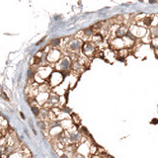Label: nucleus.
<instances>
[{"label": "nucleus", "instance_id": "1", "mask_svg": "<svg viewBox=\"0 0 158 158\" xmlns=\"http://www.w3.org/2000/svg\"><path fill=\"white\" fill-rule=\"evenodd\" d=\"M82 54L86 57H91L96 56L97 54V45L94 44L93 42H85L83 43L82 47H81Z\"/></svg>", "mask_w": 158, "mask_h": 158}, {"label": "nucleus", "instance_id": "2", "mask_svg": "<svg viewBox=\"0 0 158 158\" xmlns=\"http://www.w3.org/2000/svg\"><path fill=\"white\" fill-rule=\"evenodd\" d=\"M71 65H72V61H71L70 57H65L59 59V61H57V70L61 71V72H68L71 69Z\"/></svg>", "mask_w": 158, "mask_h": 158}, {"label": "nucleus", "instance_id": "3", "mask_svg": "<svg viewBox=\"0 0 158 158\" xmlns=\"http://www.w3.org/2000/svg\"><path fill=\"white\" fill-rule=\"evenodd\" d=\"M129 32L134 35L136 39H138V38L141 39L148 33V30L145 27H142L139 25H133L129 27Z\"/></svg>", "mask_w": 158, "mask_h": 158}, {"label": "nucleus", "instance_id": "4", "mask_svg": "<svg viewBox=\"0 0 158 158\" xmlns=\"http://www.w3.org/2000/svg\"><path fill=\"white\" fill-rule=\"evenodd\" d=\"M82 45H83L82 40L75 38V39L70 40V42L68 43V45H67V47L71 52H76V51H78V50L81 49Z\"/></svg>", "mask_w": 158, "mask_h": 158}, {"label": "nucleus", "instance_id": "5", "mask_svg": "<svg viewBox=\"0 0 158 158\" xmlns=\"http://www.w3.org/2000/svg\"><path fill=\"white\" fill-rule=\"evenodd\" d=\"M63 80V73H60V71H56L50 74L49 76V84L51 86H57Z\"/></svg>", "mask_w": 158, "mask_h": 158}, {"label": "nucleus", "instance_id": "6", "mask_svg": "<svg viewBox=\"0 0 158 158\" xmlns=\"http://www.w3.org/2000/svg\"><path fill=\"white\" fill-rule=\"evenodd\" d=\"M60 57H61L60 51L56 49V48H54V49H51L48 52V55H47V60L50 63H56V62H57L60 59Z\"/></svg>", "mask_w": 158, "mask_h": 158}, {"label": "nucleus", "instance_id": "7", "mask_svg": "<svg viewBox=\"0 0 158 158\" xmlns=\"http://www.w3.org/2000/svg\"><path fill=\"white\" fill-rule=\"evenodd\" d=\"M129 28L125 25H118L117 26V30H115V38H124L127 35Z\"/></svg>", "mask_w": 158, "mask_h": 158}, {"label": "nucleus", "instance_id": "8", "mask_svg": "<svg viewBox=\"0 0 158 158\" xmlns=\"http://www.w3.org/2000/svg\"><path fill=\"white\" fill-rule=\"evenodd\" d=\"M37 74H38L41 78L44 79V80L46 78H49V76H50V74H51V68L49 67V66H43V67L39 68Z\"/></svg>", "mask_w": 158, "mask_h": 158}, {"label": "nucleus", "instance_id": "9", "mask_svg": "<svg viewBox=\"0 0 158 158\" xmlns=\"http://www.w3.org/2000/svg\"><path fill=\"white\" fill-rule=\"evenodd\" d=\"M58 100H59V98H58V96L56 95V94H51L49 97H48V104H50V105H56L58 103Z\"/></svg>", "mask_w": 158, "mask_h": 158}, {"label": "nucleus", "instance_id": "10", "mask_svg": "<svg viewBox=\"0 0 158 158\" xmlns=\"http://www.w3.org/2000/svg\"><path fill=\"white\" fill-rule=\"evenodd\" d=\"M94 33H95V30L93 29V27H89V28L83 30V34L85 35L86 37H89V38H91L94 35Z\"/></svg>", "mask_w": 158, "mask_h": 158}, {"label": "nucleus", "instance_id": "11", "mask_svg": "<svg viewBox=\"0 0 158 158\" xmlns=\"http://www.w3.org/2000/svg\"><path fill=\"white\" fill-rule=\"evenodd\" d=\"M60 42H61V40H60V39H54V40L51 41V43H50V45H51L52 47L58 46V45H60Z\"/></svg>", "mask_w": 158, "mask_h": 158}, {"label": "nucleus", "instance_id": "12", "mask_svg": "<svg viewBox=\"0 0 158 158\" xmlns=\"http://www.w3.org/2000/svg\"><path fill=\"white\" fill-rule=\"evenodd\" d=\"M74 120V124H79L80 123V121H79V118L77 115H75V114H72V121Z\"/></svg>", "mask_w": 158, "mask_h": 158}, {"label": "nucleus", "instance_id": "13", "mask_svg": "<svg viewBox=\"0 0 158 158\" xmlns=\"http://www.w3.org/2000/svg\"><path fill=\"white\" fill-rule=\"evenodd\" d=\"M32 111H33V113H34L36 116H38V115L40 114V109H39L38 107H36V106H33V107H32Z\"/></svg>", "mask_w": 158, "mask_h": 158}, {"label": "nucleus", "instance_id": "14", "mask_svg": "<svg viewBox=\"0 0 158 158\" xmlns=\"http://www.w3.org/2000/svg\"><path fill=\"white\" fill-rule=\"evenodd\" d=\"M151 124H158V120H157V119H153V120H152V122H151Z\"/></svg>", "mask_w": 158, "mask_h": 158}, {"label": "nucleus", "instance_id": "15", "mask_svg": "<svg viewBox=\"0 0 158 158\" xmlns=\"http://www.w3.org/2000/svg\"><path fill=\"white\" fill-rule=\"evenodd\" d=\"M149 2H150V3H155L156 1H155V0H149Z\"/></svg>", "mask_w": 158, "mask_h": 158}, {"label": "nucleus", "instance_id": "16", "mask_svg": "<svg viewBox=\"0 0 158 158\" xmlns=\"http://www.w3.org/2000/svg\"><path fill=\"white\" fill-rule=\"evenodd\" d=\"M61 158H68V157H67V155H62Z\"/></svg>", "mask_w": 158, "mask_h": 158}]
</instances>
